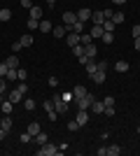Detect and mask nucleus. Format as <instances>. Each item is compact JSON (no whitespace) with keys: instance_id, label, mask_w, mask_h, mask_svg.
Here are the masks:
<instances>
[{"instance_id":"obj_11","label":"nucleus","mask_w":140,"mask_h":156,"mask_svg":"<svg viewBox=\"0 0 140 156\" xmlns=\"http://www.w3.org/2000/svg\"><path fill=\"white\" fill-rule=\"evenodd\" d=\"M33 140H35V144H38V147H42L45 142H49V135H47L45 130H40V133H38V135H35Z\"/></svg>"},{"instance_id":"obj_9","label":"nucleus","mask_w":140,"mask_h":156,"mask_svg":"<svg viewBox=\"0 0 140 156\" xmlns=\"http://www.w3.org/2000/svg\"><path fill=\"white\" fill-rule=\"evenodd\" d=\"M91 112L103 114V112H105V103H103V100H93V103H91Z\"/></svg>"},{"instance_id":"obj_4","label":"nucleus","mask_w":140,"mask_h":156,"mask_svg":"<svg viewBox=\"0 0 140 156\" xmlns=\"http://www.w3.org/2000/svg\"><path fill=\"white\" fill-rule=\"evenodd\" d=\"M66 42H68V47H70V49H73L75 44H80V33L68 30V35H66Z\"/></svg>"},{"instance_id":"obj_56","label":"nucleus","mask_w":140,"mask_h":156,"mask_svg":"<svg viewBox=\"0 0 140 156\" xmlns=\"http://www.w3.org/2000/svg\"><path fill=\"white\" fill-rule=\"evenodd\" d=\"M47 5H49V7H54V5H56V0H47Z\"/></svg>"},{"instance_id":"obj_36","label":"nucleus","mask_w":140,"mask_h":156,"mask_svg":"<svg viewBox=\"0 0 140 156\" xmlns=\"http://www.w3.org/2000/svg\"><path fill=\"white\" fill-rule=\"evenodd\" d=\"M5 79H7V82H14V79H16V70H12V68H9V70H7V75H5Z\"/></svg>"},{"instance_id":"obj_24","label":"nucleus","mask_w":140,"mask_h":156,"mask_svg":"<svg viewBox=\"0 0 140 156\" xmlns=\"http://www.w3.org/2000/svg\"><path fill=\"white\" fill-rule=\"evenodd\" d=\"M9 19H12V9L2 7V9H0V23H2V21H9Z\"/></svg>"},{"instance_id":"obj_21","label":"nucleus","mask_w":140,"mask_h":156,"mask_svg":"<svg viewBox=\"0 0 140 156\" xmlns=\"http://www.w3.org/2000/svg\"><path fill=\"white\" fill-rule=\"evenodd\" d=\"M103 33H105V30H103V26H93L89 35H91V40H96V37H103Z\"/></svg>"},{"instance_id":"obj_30","label":"nucleus","mask_w":140,"mask_h":156,"mask_svg":"<svg viewBox=\"0 0 140 156\" xmlns=\"http://www.w3.org/2000/svg\"><path fill=\"white\" fill-rule=\"evenodd\" d=\"M28 28H31V30H38V28H40V19H31V16H28Z\"/></svg>"},{"instance_id":"obj_17","label":"nucleus","mask_w":140,"mask_h":156,"mask_svg":"<svg viewBox=\"0 0 140 156\" xmlns=\"http://www.w3.org/2000/svg\"><path fill=\"white\" fill-rule=\"evenodd\" d=\"M87 86H82V84H77V86H75V89H73V96L75 98H82V96H87Z\"/></svg>"},{"instance_id":"obj_20","label":"nucleus","mask_w":140,"mask_h":156,"mask_svg":"<svg viewBox=\"0 0 140 156\" xmlns=\"http://www.w3.org/2000/svg\"><path fill=\"white\" fill-rule=\"evenodd\" d=\"M128 68H131V65H128L126 61H117V63H114V70L117 72H128Z\"/></svg>"},{"instance_id":"obj_2","label":"nucleus","mask_w":140,"mask_h":156,"mask_svg":"<svg viewBox=\"0 0 140 156\" xmlns=\"http://www.w3.org/2000/svg\"><path fill=\"white\" fill-rule=\"evenodd\" d=\"M93 100H96V98H93V93H87V96H82V98H75L73 103L77 105V110H89Z\"/></svg>"},{"instance_id":"obj_7","label":"nucleus","mask_w":140,"mask_h":156,"mask_svg":"<svg viewBox=\"0 0 140 156\" xmlns=\"http://www.w3.org/2000/svg\"><path fill=\"white\" fill-rule=\"evenodd\" d=\"M7 100H9V103H14V105H16V103H21V100H23V93H21L19 89H14V91L9 93V96H7Z\"/></svg>"},{"instance_id":"obj_49","label":"nucleus","mask_w":140,"mask_h":156,"mask_svg":"<svg viewBox=\"0 0 140 156\" xmlns=\"http://www.w3.org/2000/svg\"><path fill=\"white\" fill-rule=\"evenodd\" d=\"M21 5L26 7V9H31V7H33V0H21Z\"/></svg>"},{"instance_id":"obj_40","label":"nucleus","mask_w":140,"mask_h":156,"mask_svg":"<svg viewBox=\"0 0 140 156\" xmlns=\"http://www.w3.org/2000/svg\"><path fill=\"white\" fill-rule=\"evenodd\" d=\"M16 89H19L21 93H28V84H26V82H19V84H16Z\"/></svg>"},{"instance_id":"obj_5","label":"nucleus","mask_w":140,"mask_h":156,"mask_svg":"<svg viewBox=\"0 0 140 156\" xmlns=\"http://www.w3.org/2000/svg\"><path fill=\"white\" fill-rule=\"evenodd\" d=\"M91 9H89V7H82V9H80V12H77V19H80V21H84V23H89V21H91Z\"/></svg>"},{"instance_id":"obj_45","label":"nucleus","mask_w":140,"mask_h":156,"mask_svg":"<svg viewBox=\"0 0 140 156\" xmlns=\"http://www.w3.org/2000/svg\"><path fill=\"white\" fill-rule=\"evenodd\" d=\"M103 114H107V117H114V114H117V110H114V107H105V112H103Z\"/></svg>"},{"instance_id":"obj_23","label":"nucleus","mask_w":140,"mask_h":156,"mask_svg":"<svg viewBox=\"0 0 140 156\" xmlns=\"http://www.w3.org/2000/svg\"><path fill=\"white\" fill-rule=\"evenodd\" d=\"M84 68H87V75H93V72L98 70V65H96V61H93V58H89V61H87V65H84Z\"/></svg>"},{"instance_id":"obj_42","label":"nucleus","mask_w":140,"mask_h":156,"mask_svg":"<svg viewBox=\"0 0 140 156\" xmlns=\"http://www.w3.org/2000/svg\"><path fill=\"white\" fill-rule=\"evenodd\" d=\"M5 91H7V79L0 77V93H5Z\"/></svg>"},{"instance_id":"obj_51","label":"nucleus","mask_w":140,"mask_h":156,"mask_svg":"<svg viewBox=\"0 0 140 156\" xmlns=\"http://www.w3.org/2000/svg\"><path fill=\"white\" fill-rule=\"evenodd\" d=\"M103 14H105V19H112L114 12H112V9H103Z\"/></svg>"},{"instance_id":"obj_32","label":"nucleus","mask_w":140,"mask_h":156,"mask_svg":"<svg viewBox=\"0 0 140 156\" xmlns=\"http://www.w3.org/2000/svg\"><path fill=\"white\" fill-rule=\"evenodd\" d=\"M89 42H93V40H91V35H89V33H82V35H80V44H84V47H87Z\"/></svg>"},{"instance_id":"obj_13","label":"nucleus","mask_w":140,"mask_h":156,"mask_svg":"<svg viewBox=\"0 0 140 156\" xmlns=\"http://www.w3.org/2000/svg\"><path fill=\"white\" fill-rule=\"evenodd\" d=\"M84 54H87L89 58H96V54H98V49H96V44H93V42H89V44L84 47Z\"/></svg>"},{"instance_id":"obj_10","label":"nucleus","mask_w":140,"mask_h":156,"mask_svg":"<svg viewBox=\"0 0 140 156\" xmlns=\"http://www.w3.org/2000/svg\"><path fill=\"white\" fill-rule=\"evenodd\" d=\"M75 121H77L80 126H84L89 121V112L87 110H80V112H77V117H75Z\"/></svg>"},{"instance_id":"obj_38","label":"nucleus","mask_w":140,"mask_h":156,"mask_svg":"<svg viewBox=\"0 0 140 156\" xmlns=\"http://www.w3.org/2000/svg\"><path fill=\"white\" fill-rule=\"evenodd\" d=\"M21 49H23V44H21V40H16V42L12 44V51H14V54H19Z\"/></svg>"},{"instance_id":"obj_25","label":"nucleus","mask_w":140,"mask_h":156,"mask_svg":"<svg viewBox=\"0 0 140 156\" xmlns=\"http://www.w3.org/2000/svg\"><path fill=\"white\" fill-rule=\"evenodd\" d=\"M31 19H42V7H38V5L31 7Z\"/></svg>"},{"instance_id":"obj_57","label":"nucleus","mask_w":140,"mask_h":156,"mask_svg":"<svg viewBox=\"0 0 140 156\" xmlns=\"http://www.w3.org/2000/svg\"><path fill=\"white\" fill-rule=\"evenodd\" d=\"M135 133H138V135H140V126H138V128H135Z\"/></svg>"},{"instance_id":"obj_48","label":"nucleus","mask_w":140,"mask_h":156,"mask_svg":"<svg viewBox=\"0 0 140 156\" xmlns=\"http://www.w3.org/2000/svg\"><path fill=\"white\" fill-rule=\"evenodd\" d=\"M131 35H133V37H140V26H133V28H131Z\"/></svg>"},{"instance_id":"obj_3","label":"nucleus","mask_w":140,"mask_h":156,"mask_svg":"<svg viewBox=\"0 0 140 156\" xmlns=\"http://www.w3.org/2000/svg\"><path fill=\"white\" fill-rule=\"evenodd\" d=\"M61 19H63V26L70 30V28L77 23V12H63V16H61Z\"/></svg>"},{"instance_id":"obj_14","label":"nucleus","mask_w":140,"mask_h":156,"mask_svg":"<svg viewBox=\"0 0 140 156\" xmlns=\"http://www.w3.org/2000/svg\"><path fill=\"white\" fill-rule=\"evenodd\" d=\"M26 130H28V133H31V137H35V135H38V133H40L42 128H40V124H38V121H31Z\"/></svg>"},{"instance_id":"obj_18","label":"nucleus","mask_w":140,"mask_h":156,"mask_svg":"<svg viewBox=\"0 0 140 156\" xmlns=\"http://www.w3.org/2000/svg\"><path fill=\"white\" fill-rule=\"evenodd\" d=\"M91 79L96 82V84H103V82H105V72H103V70H96L91 75Z\"/></svg>"},{"instance_id":"obj_28","label":"nucleus","mask_w":140,"mask_h":156,"mask_svg":"<svg viewBox=\"0 0 140 156\" xmlns=\"http://www.w3.org/2000/svg\"><path fill=\"white\" fill-rule=\"evenodd\" d=\"M107 154H110V156H119L121 147H119V144H110V147H107Z\"/></svg>"},{"instance_id":"obj_53","label":"nucleus","mask_w":140,"mask_h":156,"mask_svg":"<svg viewBox=\"0 0 140 156\" xmlns=\"http://www.w3.org/2000/svg\"><path fill=\"white\" fill-rule=\"evenodd\" d=\"M96 154H98V156H107V147H103V149H98V151H96Z\"/></svg>"},{"instance_id":"obj_46","label":"nucleus","mask_w":140,"mask_h":156,"mask_svg":"<svg viewBox=\"0 0 140 156\" xmlns=\"http://www.w3.org/2000/svg\"><path fill=\"white\" fill-rule=\"evenodd\" d=\"M96 65H98V70H103V72L107 70V63H105V61H96Z\"/></svg>"},{"instance_id":"obj_27","label":"nucleus","mask_w":140,"mask_h":156,"mask_svg":"<svg viewBox=\"0 0 140 156\" xmlns=\"http://www.w3.org/2000/svg\"><path fill=\"white\" fill-rule=\"evenodd\" d=\"M28 79V72L23 68H16V82H26Z\"/></svg>"},{"instance_id":"obj_1","label":"nucleus","mask_w":140,"mask_h":156,"mask_svg":"<svg viewBox=\"0 0 140 156\" xmlns=\"http://www.w3.org/2000/svg\"><path fill=\"white\" fill-rule=\"evenodd\" d=\"M35 154H38V156H59V147H56L54 142H45Z\"/></svg>"},{"instance_id":"obj_19","label":"nucleus","mask_w":140,"mask_h":156,"mask_svg":"<svg viewBox=\"0 0 140 156\" xmlns=\"http://www.w3.org/2000/svg\"><path fill=\"white\" fill-rule=\"evenodd\" d=\"M0 110H2V114H9V112L14 110V103H9V100H2V103H0Z\"/></svg>"},{"instance_id":"obj_44","label":"nucleus","mask_w":140,"mask_h":156,"mask_svg":"<svg viewBox=\"0 0 140 156\" xmlns=\"http://www.w3.org/2000/svg\"><path fill=\"white\" fill-rule=\"evenodd\" d=\"M7 70H9V68H7V63H0V77H5Z\"/></svg>"},{"instance_id":"obj_43","label":"nucleus","mask_w":140,"mask_h":156,"mask_svg":"<svg viewBox=\"0 0 140 156\" xmlns=\"http://www.w3.org/2000/svg\"><path fill=\"white\" fill-rule=\"evenodd\" d=\"M77 128H80V124H77L75 119H73V121H68V130H77Z\"/></svg>"},{"instance_id":"obj_37","label":"nucleus","mask_w":140,"mask_h":156,"mask_svg":"<svg viewBox=\"0 0 140 156\" xmlns=\"http://www.w3.org/2000/svg\"><path fill=\"white\" fill-rule=\"evenodd\" d=\"M19 140H21V144H26V142H31L33 137H31V133L26 130V133H21V137H19Z\"/></svg>"},{"instance_id":"obj_16","label":"nucleus","mask_w":140,"mask_h":156,"mask_svg":"<svg viewBox=\"0 0 140 156\" xmlns=\"http://www.w3.org/2000/svg\"><path fill=\"white\" fill-rule=\"evenodd\" d=\"M38 30H42V33H52V30H54L52 21H47V19H40V28H38Z\"/></svg>"},{"instance_id":"obj_6","label":"nucleus","mask_w":140,"mask_h":156,"mask_svg":"<svg viewBox=\"0 0 140 156\" xmlns=\"http://www.w3.org/2000/svg\"><path fill=\"white\" fill-rule=\"evenodd\" d=\"M12 126H14V121H12V117H9V114H5V117L0 119V128H2V130H7V133H9V130H12Z\"/></svg>"},{"instance_id":"obj_52","label":"nucleus","mask_w":140,"mask_h":156,"mask_svg":"<svg viewBox=\"0 0 140 156\" xmlns=\"http://www.w3.org/2000/svg\"><path fill=\"white\" fill-rule=\"evenodd\" d=\"M77 61H80V63H82V65H87V61H89V56H87V54H84V56H80V58H77Z\"/></svg>"},{"instance_id":"obj_8","label":"nucleus","mask_w":140,"mask_h":156,"mask_svg":"<svg viewBox=\"0 0 140 156\" xmlns=\"http://www.w3.org/2000/svg\"><path fill=\"white\" fill-rule=\"evenodd\" d=\"M103 21H105V14L103 12H93L91 14V23L93 26H103Z\"/></svg>"},{"instance_id":"obj_47","label":"nucleus","mask_w":140,"mask_h":156,"mask_svg":"<svg viewBox=\"0 0 140 156\" xmlns=\"http://www.w3.org/2000/svg\"><path fill=\"white\" fill-rule=\"evenodd\" d=\"M49 86L56 89V86H59V77H49Z\"/></svg>"},{"instance_id":"obj_31","label":"nucleus","mask_w":140,"mask_h":156,"mask_svg":"<svg viewBox=\"0 0 140 156\" xmlns=\"http://www.w3.org/2000/svg\"><path fill=\"white\" fill-rule=\"evenodd\" d=\"M124 19H126V16H124V12H114V14H112V19H110V21H114V23L119 26V23H121Z\"/></svg>"},{"instance_id":"obj_35","label":"nucleus","mask_w":140,"mask_h":156,"mask_svg":"<svg viewBox=\"0 0 140 156\" xmlns=\"http://www.w3.org/2000/svg\"><path fill=\"white\" fill-rule=\"evenodd\" d=\"M21 44L31 47V44H33V35H21Z\"/></svg>"},{"instance_id":"obj_39","label":"nucleus","mask_w":140,"mask_h":156,"mask_svg":"<svg viewBox=\"0 0 140 156\" xmlns=\"http://www.w3.org/2000/svg\"><path fill=\"white\" fill-rule=\"evenodd\" d=\"M61 98H63V100H66V103H68V105H70V103H73V100H75V96H73V91H68V93H63V96H61Z\"/></svg>"},{"instance_id":"obj_33","label":"nucleus","mask_w":140,"mask_h":156,"mask_svg":"<svg viewBox=\"0 0 140 156\" xmlns=\"http://www.w3.org/2000/svg\"><path fill=\"white\" fill-rule=\"evenodd\" d=\"M23 107H26L28 112H33L35 110V100H33V98H26V100H23Z\"/></svg>"},{"instance_id":"obj_41","label":"nucleus","mask_w":140,"mask_h":156,"mask_svg":"<svg viewBox=\"0 0 140 156\" xmlns=\"http://www.w3.org/2000/svg\"><path fill=\"white\" fill-rule=\"evenodd\" d=\"M103 103H105V107H114V98H112V96H105V100H103Z\"/></svg>"},{"instance_id":"obj_26","label":"nucleus","mask_w":140,"mask_h":156,"mask_svg":"<svg viewBox=\"0 0 140 156\" xmlns=\"http://www.w3.org/2000/svg\"><path fill=\"white\" fill-rule=\"evenodd\" d=\"M84 28H87V23H84V21H80V19H77V23H75V26L70 28V30H73V33H80V35H82V33H84Z\"/></svg>"},{"instance_id":"obj_55","label":"nucleus","mask_w":140,"mask_h":156,"mask_svg":"<svg viewBox=\"0 0 140 156\" xmlns=\"http://www.w3.org/2000/svg\"><path fill=\"white\" fill-rule=\"evenodd\" d=\"M114 5H126V0H112Z\"/></svg>"},{"instance_id":"obj_50","label":"nucleus","mask_w":140,"mask_h":156,"mask_svg":"<svg viewBox=\"0 0 140 156\" xmlns=\"http://www.w3.org/2000/svg\"><path fill=\"white\" fill-rule=\"evenodd\" d=\"M133 47H135V51H140V37H133Z\"/></svg>"},{"instance_id":"obj_15","label":"nucleus","mask_w":140,"mask_h":156,"mask_svg":"<svg viewBox=\"0 0 140 156\" xmlns=\"http://www.w3.org/2000/svg\"><path fill=\"white\" fill-rule=\"evenodd\" d=\"M7 68H12V70H16V68H19V56H16V54H14V56H7Z\"/></svg>"},{"instance_id":"obj_12","label":"nucleus","mask_w":140,"mask_h":156,"mask_svg":"<svg viewBox=\"0 0 140 156\" xmlns=\"http://www.w3.org/2000/svg\"><path fill=\"white\" fill-rule=\"evenodd\" d=\"M52 33H54V37H66V35H68V28L61 23V26H54Z\"/></svg>"},{"instance_id":"obj_34","label":"nucleus","mask_w":140,"mask_h":156,"mask_svg":"<svg viewBox=\"0 0 140 156\" xmlns=\"http://www.w3.org/2000/svg\"><path fill=\"white\" fill-rule=\"evenodd\" d=\"M73 54L77 56V58H80V56H84V44H75V47H73Z\"/></svg>"},{"instance_id":"obj_22","label":"nucleus","mask_w":140,"mask_h":156,"mask_svg":"<svg viewBox=\"0 0 140 156\" xmlns=\"http://www.w3.org/2000/svg\"><path fill=\"white\" fill-rule=\"evenodd\" d=\"M114 28H117V23H114V21H110V19L103 21V30H105V33H114Z\"/></svg>"},{"instance_id":"obj_54","label":"nucleus","mask_w":140,"mask_h":156,"mask_svg":"<svg viewBox=\"0 0 140 156\" xmlns=\"http://www.w3.org/2000/svg\"><path fill=\"white\" fill-rule=\"evenodd\" d=\"M5 137H7V130H2V128H0V142H2Z\"/></svg>"},{"instance_id":"obj_29","label":"nucleus","mask_w":140,"mask_h":156,"mask_svg":"<svg viewBox=\"0 0 140 156\" xmlns=\"http://www.w3.org/2000/svg\"><path fill=\"white\" fill-rule=\"evenodd\" d=\"M100 40H103V44H112V42H114V33H103V37H100Z\"/></svg>"}]
</instances>
